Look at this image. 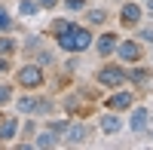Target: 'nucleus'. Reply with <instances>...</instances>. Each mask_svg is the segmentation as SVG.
<instances>
[{
	"instance_id": "nucleus-12",
	"label": "nucleus",
	"mask_w": 153,
	"mask_h": 150,
	"mask_svg": "<svg viewBox=\"0 0 153 150\" xmlns=\"http://www.w3.org/2000/svg\"><path fill=\"white\" fill-rule=\"evenodd\" d=\"M19 12H22V16H37V12H40V6L31 3V0H22V3H19Z\"/></svg>"
},
{
	"instance_id": "nucleus-19",
	"label": "nucleus",
	"mask_w": 153,
	"mask_h": 150,
	"mask_svg": "<svg viewBox=\"0 0 153 150\" xmlns=\"http://www.w3.org/2000/svg\"><path fill=\"white\" fill-rule=\"evenodd\" d=\"M89 16H92V22H95V25H98V22H104V12H101V9H92Z\"/></svg>"
},
{
	"instance_id": "nucleus-21",
	"label": "nucleus",
	"mask_w": 153,
	"mask_h": 150,
	"mask_svg": "<svg viewBox=\"0 0 153 150\" xmlns=\"http://www.w3.org/2000/svg\"><path fill=\"white\" fill-rule=\"evenodd\" d=\"M141 40H150L153 43V31H141Z\"/></svg>"
},
{
	"instance_id": "nucleus-20",
	"label": "nucleus",
	"mask_w": 153,
	"mask_h": 150,
	"mask_svg": "<svg viewBox=\"0 0 153 150\" xmlns=\"http://www.w3.org/2000/svg\"><path fill=\"white\" fill-rule=\"evenodd\" d=\"M55 3H58V0H40V3H37V6H43V9H52Z\"/></svg>"
},
{
	"instance_id": "nucleus-7",
	"label": "nucleus",
	"mask_w": 153,
	"mask_h": 150,
	"mask_svg": "<svg viewBox=\"0 0 153 150\" xmlns=\"http://www.w3.org/2000/svg\"><path fill=\"white\" fill-rule=\"evenodd\" d=\"M16 132H19V120L9 117L3 126H0V141H12V138H16Z\"/></svg>"
},
{
	"instance_id": "nucleus-13",
	"label": "nucleus",
	"mask_w": 153,
	"mask_h": 150,
	"mask_svg": "<svg viewBox=\"0 0 153 150\" xmlns=\"http://www.w3.org/2000/svg\"><path fill=\"white\" fill-rule=\"evenodd\" d=\"M55 135L52 132H43V135H37V147H55Z\"/></svg>"
},
{
	"instance_id": "nucleus-2",
	"label": "nucleus",
	"mask_w": 153,
	"mask_h": 150,
	"mask_svg": "<svg viewBox=\"0 0 153 150\" xmlns=\"http://www.w3.org/2000/svg\"><path fill=\"white\" fill-rule=\"evenodd\" d=\"M16 80H19V86H25V89H37V86L43 83V71H40V65H25V68H19Z\"/></svg>"
},
{
	"instance_id": "nucleus-5",
	"label": "nucleus",
	"mask_w": 153,
	"mask_h": 150,
	"mask_svg": "<svg viewBox=\"0 0 153 150\" xmlns=\"http://www.w3.org/2000/svg\"><path fill=\"white\" fill-rule=\"evenodd\" d=\"M117 52H120V58H126V61H135L138 55H141V49H138L135 40H126V43H117Z\"/></svg>"
},
{
	"instance_id": "nucleus-6",
	"label": "nucleus",
	"mask_w": 153,
	"mask_h": 150,
	"mask_svg": "<svg viewBox=\"0 0 153 150\" xmlns=\"http://www.w3.org/2000/svg\"><path fill=\"white\" fill-rule=\"evenodd\" d=\"M107 107L110 110H126V107H132V92H117L107 101Z\"/></svg>"
},
{
	"instance_id": "nucleus-18",
	"label": "nucleus",
	"mask_w": 153,
	"mask_h": 150,
	"mask_svg": "<svg viewBox=\"0 0 153 150\" xmlns=\"http://www.w3.org/2000/svg\"><path fill=\"white\" fill-rule=\"evenodd\" d=\"M65 3H68L71 9H83V6H86V0H65Z\"/></svg>"
},
{
	"instance_id": "nucleus-16",
	"label": "nucleus",
	"mask_w": 153,
	"mask_h": 150,
	"mask_svg": "<svg viewBox=\"0 0 153 150\" xmlns=\"http://www.w3.org/2000/svg\"><path fill=\"white\" fill-rule=\"evenodd\" d=\"M132 80L135 83H147V71H132Z\"/></svg>"
},
{
	"instance_id": "nucleus-17",
	"label": "nucleus",
	"mask_w": 153,
	"mask_h": 150,
	"mask_svg": "<svg viewBox=\"0 0 153 150\" xmlns=\"http://www.w3.org/2000/svg\"><path fill=\"white\" fill-rule=\"evenodd\" d=\"M9 95H12V92H9V86H0V104H6V101H9Z\"/></svg>"
},
{
	"instance_id": "nucleus-8",
	"label": "nucleus",
	"mask_w": 153,
	"mask_h": 150,
	"mask_svg": "<svg viewBox=\"0 0 153 150\" xmlns=\"http://www.w3.org/2000/svg\"><path fill=\"white\" fill-rule=\"evenodd\" d=\"M117 40H120L117 34H104V37L98 40V52H101V55H110L113 49H117Z\"/></svg>"
},
{
	"instance_id": "nucleus-14",
	"label": "nucleus",
	"mask_w": 153,
	"mask_h": 150,
	"mask_svg": "<svg viewBox=\"0 0 153 150\" xmlns=\"http://www.w3.org/2000/svg\"><path fill=\"white\" fill-rule=\"evenodd\" d=\"M16 52V40H9V37H0V55H9Z\"/></svg>"
},
{
	"instance_id": "nucleus-4",
	"label": "nucleus",
	"mask_w": 153,
	"mask_h": 150,
	"mask_svg": "<svg viewBox=\"0 0 153 150\" xmlns=\"http://www.w3.org/2000/svg\"><path fill=\"white\" fill-rule=\"evenodd\" d=\"M65 141H68V144H86V141H89V129H86V126H71V129L65 132Z\"/></svg>"
},
{
	"instance_id": "nucleus-10",
	"label": "nucleus",
	"mask_w": 153,
	"mask_h": 150,
	"mask_svg": "<svg viewBox=\"0 0 153 150\" xmlns=\"http://www.w3.org/2000/svg\"><path fill=\"white\" fill-rule=\"evenodd\" d=\"M101 129H104L107 135L120 132V117H117V114H104V117H101Z\"/></svg>"
},
{
	"instance_id": "nucleus-15",
	"label": "nucleus",
	"mask_w": 153,
	"mask_h": 150,
	"mask_svg": "<svg viewBox=\"0 0 153 150\" xmlns=\"http://www.w3.org/2000/svg\"><path fill=\"white\" fill-rule=\"evenodd\" d=\"M9 28H12V19L6 16L3 9H0V31H9Z\"/></svg>"
},
{
	"instance_id": "nucleus-22",
	"label": "nucleus",
	"mask_w": 153,
	"mask_h": 150,
	"mask_svg": "<svg viewBox=\"0 0 153 150\" xmlns=\"http://www.w3.org/2000/svg\"><path fill=\"white\" fill-rule=\"evenodd\" d=\"M6 68H9V61H6V58H0V71H6Z\"/></svg>"
},
{
	"instance_id": "nucleus-23",
	"label": "nucleus",
	"mask_w": 153,
	"mask_h": 150,
	"mask_svg": "<svg viewBox=\"0 0 153 150\" xmlns=\"http://www.w3.org/2000/svg\"><path fill=\"white\" fill-rule=\"evenodd\" d=\"M150 9H153V0H150Z\"/></svg>"
},
{
	"instance_id": "nucleus-3",
	"label": "nucleus",
	"mask_w": 153,
	"mask_h": 150,
	"mask_svg": "<svg viewBox=\"0 0 153 150\" xmlns=\"http://www.w3.org/2000/svg\"><path fill=\"white\" fill-rule=\"evenodd\" d=\"M98 80L104 83V86H110V89H113V86H123V83H126V74H123L120 68H104V71L98 74Z\"/></svg>"
},
{
	"instance_id": "nucleus-1",
	"label": "nucleus",
	"mask_w": 153,
	"mask_h": 150,
	"mask_svg": "<svg viewBox=\"0 0 153 150\" xmlns=\"http://www.w3.org/2000/svg\"><path fill=\"white\" fill-rule=\"evenodd\" d=\"M89 43H92V34L86 28L71 25L68 31H58V46L65 49V52H83V49H89Z\"/></svg>"
},
{
	"instance_id": "nucleus-11",
	"label": "nucleus",
	"mask_w": 153,
	"mask_h": 150,
	"mask_svg": "<svg viewBox=\"0 0 153 150\" xmlns=\"http://www.w3.org/2000/svg\"><path fill=\"white\" fill-rule=\"evenodd\" d=\"M123 19L129 22V25H135L138 19H141V6H135V3H126V6H123Z\"/></svg>"
},
{
	"instance_id": "nucleus-9",
	"label": "nucleus",
	"mask_w": 153,
	"mask_h": 150,
	"mask_svg": "<svg viewBox=\"0 0 153 150\" xmlns=\"http://www.w3.org/2000/svg\"><path fill=\"white\" fill-rule=\"evenodd\" d=\"M129 126H132V132H144V129H147V110H144V107H138L135 114H132V123H129Z\"/></svg>"
}]
</instances>
